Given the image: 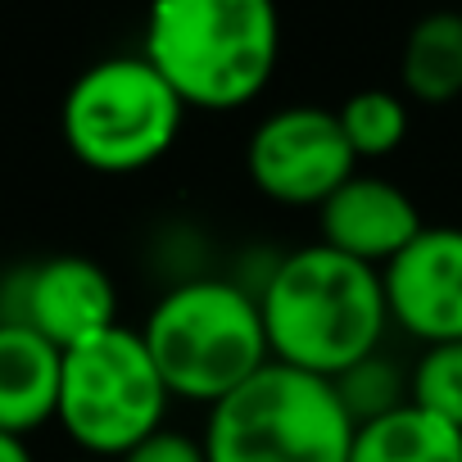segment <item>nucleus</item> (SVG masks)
Masks as SVG:
<instances>
[{
  "instance_id": "obj_4",
  "label": "nucleus",
  "mask_w": 462,
  "mask_h": 462,
  "mask_svg": "<svg viewBox=\"0 0 462 462\" xmlns=\"http://www.w3.org/2000/svg\"><path fill=\"white\" fill-rule=\"evenodd\" d=\"M354 435L336 381L286 363H268L204 421L208 462H349Z\"/></svg>"
},
{
  "instance_id": "obj_15",
  "label": "nucleus",
  "mask_w": 462,
  "mask_h": 462,
  "mask_svg": "<svg viewBox=\"0 0 462 462\" xmlns=\"http://www.w3.org/2000/svg\"><path fill=\"white\" fill-rule=\"evenodd\" d=\"M408 403L462 430V340L426 345L408 367Z\"/></svg>"
},
{
  "instance_id": "obj_8",
  "label": "nucleus",
  "mask_w": 462,
  "mask_h": 462,
  "mask_svg": "<svg viewBox=\"0 0 462 462\" xmlns=\"http://www.w3.org/2000/svg\"><path fill=\"white\" fill-rule=\"evenodd\" d=\"M0 322H19L55 349H78L118 327L114 277L87 254H55L14 277V309Z\"/></svg>"
},
{
  "instance_id": "obj_17",
  "label": "nucleus",
  "mask_w": 462,
  "mask_h": 462,
  "mask_svg": "<svg viewBox=\"0 0 462 462\" xmlns=\"http://www.w3.org/2000/svg\"><path fill=\"white\" fill-rule=\"evenodd\" d=\"M118 462H208V448H204V435H186L177 426H163Z\"/></svg>"
},
{
  "instance_id": "obj_3",
  "label": "nucleus",
  "mask_w": 462,
  "mask_h": 462,
  "mask_svg": "<svg viewBox=\"0 0 462 462\" xmlns=\"http://www.w3.org/2000/svg\"><path fill=\"white\" fill-rule=\"evenodd\" d=\"M141 340L168 394L208 408L273 363L259 295L222 277H195L163 291L141 327Z\"/></svg>"
},
{
  "instance_id": "obj_13",
  "label": "nucleus",
  "mask_w": 462,
  "mask_h": 462,
  "mask_svg": "<svg viewBox=\"0 0 462 462\" xmlns=\"http://www.w3.org/2000/svg\"><path fill=\"white\" fill-rule=\"evenodd\" d=\"M403 91L421 105H448L462 96V14L439 10L412 23L399 60Z\"/></svg>"
},
{
  "instance_id": "obj_10",
  "label": "nucleus",
  "mask_w": 462,
  "mask_h": 462,
  "mask_svg": "<svg viewBox=\"0 0 462 462\" xmlns=\"http://www.w3.org/2000/svg\"><path fill=\"white\" fill-rule=\"evenodd\" d=\"M318 231H322V245L385 273L426 231V222L399 181L381 172H354L318 208Z\"/></svg>"
},
{
  "instance_id": "obj_11",
  "label": "nucleus",
  "mask_w": 462,
  "mask_h": 462,
  "mask_svg": "<svg viewBox=\"0 0 462 462\" xmlns=\"http://www.w3.org/2000/svg\"><path fill=\"white\" fill-rule=\"evenodd\" d=\"M64 349L19 322H0V430L28 435L60 417Z\"/></svg>"
},
{
  "instance_id": "obj_12",
  "label": "nucleus",
  "mask_w": 462,
  "mask_h": 462,
  "mask_svg": "<svg viewBox=\"0 0 462 462\" xmlns=\"http://www.w3.org/2000/svg\"><path fill=\"white\" fill-rule=\"evenodd\" d=\"M349 462H462V430L403 403L358 426Z\"/></svg>"
},
{
  "instance_id": "obj_18",
  "label": "nucleus",
  "mask_w": 462,
  "mask_h": 462,
  "mask_svg": "<svg viewBox=\"0 0 462 462\" xmlns=\"http://www.w3.org/2000/svg\"><path fill=\"white\" fill-rule=\"evenodd\" d=\"M0 462H32V453H28V444H23L19 435L0 430Z\"/></svg>"
},
{
  "instance_id": "obj_7",
  "label": "nucleus",
  "mask_w": 462,
  "mask_h": 462,
  "mask_svg": "<svg viewBox=\"0 0 462 462\" xmlns=\"http://www.w3.org/2000/svg\"><path fill=\"white\" fill-rule=\"evenodd\" d=\"M245 168L268 199L291 208H322L358 172V154L349 150L336 109L286 105L250 132Z\"/></svg>"
},
{
  "instance_id": "obj_1",
  "label": "nucleus",
  "mask_w": 462,
  "mask_h": 462,
  "mask_svg": "<svg viewBox=\"0 0 462 462\" xmlns=\"http://www.w3.org/2000/svg\"><path fill=\"white\" fill-rule=\"evenodd\" d=\"M254 295L273 363L327 381L372 358L390 327L381 268H367L322 241L282 254Z\"/></svg>"
},
{
  "instance_id": "obj_16",
  "label": "nucleus",
  "mask_w": 462,
  "mask_h": 462,
  "mask_svg": "<svg viewBox=\"0 0 462 462\" xmlns=\"http://www.w3.org/2000/svg\"><path fill=\"white\" fill-rule=\"evenodd\" d=\"M336 390L349 408V417L363 426L372 417H385L394 408L408 403V372H399L390 358H381V349L372 358H363L358 367H349L345 376H336Z\"/></svg>"
},
{
  "instance_id": "obj_6",
  "label": "nucleus",
  "mask_w": 462,
  "mask_h": 462,
  "mask_svg": "<svg viewBox=\"0 0 462 462\" xmlns=\"http://www.w3.org/2000/svg\"><path fill=\"white\" fill-rule=\"evenodd\" d=\"M168 385L132 327H114L78 349L64 354V381H60V426L78 448H87L96 462L127 457L141 439L163 430L168 412Z\"/></svg>"
},
{
  "instance_id": "obj_5",
  "label": "nucleus",
  "mask_w": 462,
  "mask_h": 462,
  "mask_svg": "<svg viewBox=\"0 0 462 462\" xmlns=\"http://www.w3.org/2000/svg\"><path fill=\"white\" fill-rule=\"evenodd\" d=\"M181 123V96L145 55H109L82 69L60 109L69 154L96 172H141L159 163L177 145Z\"/></svg>"
},
{
  "instance_id": "obj_14",
  "label": "nucleus",
  "mask_w": 462,
  "mask_h": 462,
  "mask_svg": "<svg viewBox=\"0 0 462 462\" xmlns=\"http://www.w3.org/2000/svg\"><path fill=\"white\" fill-rule=\"evenodd\" d=\"M336 118H340V132L358 159H385L408 136V105H403V96H394L385 87L354 91L336 109Z\"/></svg>"
},
{
  "instance_id": "obj_9",
  "label": "nucleus",
  "mask_w": 462,
  "mask_h": 462,
  "mask_svg": "<svg viewBox=\"0 0 462 462\" xmlns=\"http://www.w3.org/2000/svg\"><path fill=\"white\" fill-rule=\"evenodd\" d=\"M381 282L390 322L421 349L462 340V226H426Z\"/></svg>"
},
{
  "instance_id": "obj_19",
  "label": "nucleus",
  "mask_w": 462,
  "mask_h": 462,
  "mask_svg": "<svg viewBox=\"0 0 462 462\" xmlns=\"http://www.w3.org/2000/svg\"><path fill=\"white\" fill-rule=\"evenodd\" d=\"M91 462H96V457H91Z\"/></svg>"
},
{
  "instance_id": "obj_2",
  "label": "nucleus",
  "mask_w": 462,
  "mask_h": 462,
  "mask_svg": "<svg viewBox=\"0 0 462 462\" xmlns=\"http://www.w3.org/2000/svg\"><path fill=\"white\" fill-rule=\"evenodd\" d=\"M141 55L186 109H241L259 100L282 60V19L268 0H159Z\"/></svg>"
}]
</instances>
